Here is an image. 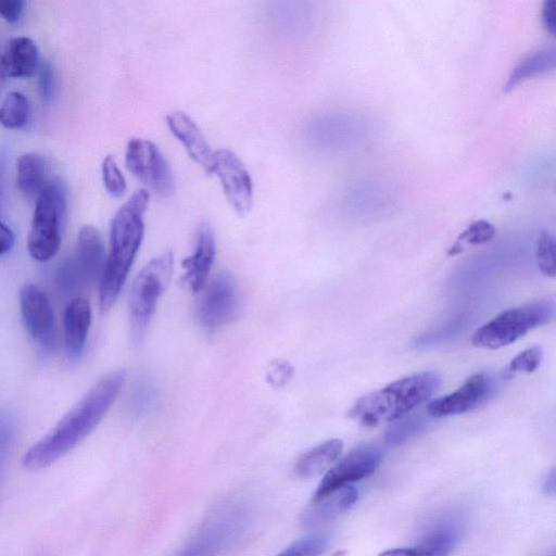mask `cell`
Instances as JSON below:
<instances>
[{"label": "cell", "instance_id": "obj_23", "mask_svg": "<svg viewBox=\"0 0 556 556\" xmlns=\"http://www.w3.org/2000/svg\"><path fill=\"white\" fill-rule=\"evenodd\" d=\"M30 114L28 98L22 92L11 91L0 106V125L7 129H22L29 123Z\"/></svg>", "mask_w": 556, "mask_h": 556}, {"label": "cell", "instance_id": "obj_15", "mask_svg": "<svg viewBox=\"0 0 556 556\" xmlns=\"http://www.w3.org/2000/svg\"><path fill=\"white\" fill-rule=\"evenodd\" d=\"M73 256L85 287L99 285L106 257L103 241L97 228L86 225L79 230Z\"/></svg>", "mask_w": 556, "mask_h": 556}, {"label": "cell", "instance_id": "obj_29", "mask_svg": "<svg viewBox=\"0 0 556 556\" xmlns=\"http://www.w3.org/2000/svg\"><path fill=\"white\" fill-rule=\"evenodd\" d=\"M536 262L541 273L547 277H555V243L548 232H542L536 242Z\"/></svg>", "mask_w": 556, "mask_h": 556}, {"label": "cell", "instance_id": "obj_28", "mask_svg": "<svg viewBox=\"0 0 556 556\" xmlns=\"http://www.w3.org/2000/svg\"><path fill=\"white\" fill-rule=\"evenodd\" d=\"M102 181L106 192L113 198L125 194L127 185L113 155H106L101 165Z\"/></svg>", "mask_w": 556, "mask_h": 556}, {"label": "cell", "instance_id": "obj_30", "mask_svg": "<svg viewBox=\"0 0 556 556\" xmlns=\"http://www.w3.org/2000/svg\"><path fill=\"white\" fill-rule=\"evenodd\" d=\"M542 357L541 346L533 345L528 348L510 361L507 372L510 375L515 372H533L540 366Z\"/></svg>", "mask_w": 556, "mask_h": 556}, {"label": "cell", "instance_id": "obj_7", "mask_svg": "<svg viewBox=\"0 0 556 556\" xmlns=\"http://www.w3.org/2000/svg\"><path fill=\"white\" fill-rule=\"evenodd\" d=\"M125 163L128 170L157 197L168 198L174 193L170 165L152 141L131 138L126 147Z\"/></svg>", "mask_w": 556, "mask_h": 556}, {"label": "cell", "instance_id": "obj_21", "mask_svg": "<svg viewBox=\"0 0 556 556\" xmlns=\"http://www.w3.org/2000/svg\"><path fill=\"white\" fill-rule=\"evenodd\" d=\"M342 447L339 439L327 440L312 447L298 459L295 473L301 478H312L324 472L340 456Z\"/></svg>", "mask_w": 556, "mask_h": 556}, {"label": "cell", "instance_id": "obj_2", "mask_svg": "<svg viewBox=\"0 0 556 556\" xmlns=\"http://www.w3.org/2000/svg\"><path fill=\"white\" fill-rule=\"evenodd\" d=\"M150 201L146 189L135 192L115 213L110 227V252L99 283V306L109 311L116 302L144 233L143 214Z\"/></svg>", "mask_w": 556, "mask_h": 556}, {"label": "cell", "instance_id": "obj_40", "mask_svg": "<svg viewBox=\"0 0 556 556\" xmlns=\"http://www.w3.org/2000/svg\"><path fill=\"white\" fill-rule=\"evenodd\" d=\"M5 160H7V152H5V149L3 147H1V149H0V199H1L3 177H4V170H5Z\"/></svg>", "mask_w": 556, "mask_h": 556}, {"label": "cell", "instance_id": "obj_4", "mask_svg": "<svg viewBox=\"0 0 556 556\" xmlns=\"http://www.w3.org/2000/svg\"><path fill=\"white\" fill-rule=\"evenodd\" d=\"M65 214V188L58 180L50 181L37 197L31 216L27 250L34 260L47 262L58 253Z\"/></svg>", "mask_w": 556, "mask_h": 556}, {"label": "cell", "instance_id": "obj_35", "mask_svg": "<svg viewBox=\"0 0 556 556\" xmlns=\"http://www.w3.org/2000/svg\"><path fill=\"white\" fill-rule=\"evenodd\" d=\"M152 386L141 382L134 394V407L140 414L151 407L154 402V391Z\"/></svg>", "mask_w": 556, "mask_h": 556}, {"label": "cell", "instance_id": "obj_1", "mask_svg": "<svg viewBox=\"0 0 556 556\" xmlns=\"http://www.w3.org/2000/svg\"><path fill=\"white\" fill-rule=\"evenodd\" d=\"M126 374L115 370L101 378L22 458L28 471H38L74 450L100 424L119 393Z\"/></svg>", "mask_w": 556, "mask_h": 556}, {"label": "cell", "instance_id": "obj_33", "mask_svg": "<svg viewBox=\"0 0 556 556\" xmlns=\"http://www.w3.org/2000/svg\"><path fill=\"white\" fill-rule=\"evenodd\" d=\"M13 442V428L8 419L0 420V477Z\"/></svg>", "mask_w": 556, "mask_h": 556}, {"label": "cell", "instance_id": "obj_26", "mask_svg": "<svg viewBox=\"0 0 556 556\" xmlns=\"http://www.w3.org/2000/svg\"><path fill=\"white\" fill-rule=\"evenodd\" d=\"M56 285L59 291L67 296L75 295L85 287L73 255L68 256L60 264L56 271Z\"/></svg>", "mask_w": 556, "mask_h": 556}, {"label": "cell", "instance_id": "obj_14", "mask_svg": "<svg viewBox=\"0 0 556 556\" xmlns=\"http://www.w3.org/2000/svg\"><path fill=\"white\" fill-rule=\"evenodd\" d=\"M166 124L170 132L185 147L189 156L199 164L206 174H212L214 151H212L197 123L186 113L175 111L166 115Z\"/></svg>", "mask_w": 556, "mask_h": 556}, {"label": "cell", "instance_id": "obj_12", "mask_svg": "<svg viewBox=\"0 0 556 556\" xmlns=\"http://www.w3.org/2000/svg\"><path fill=\"white\" fill-rule=\"evenodd\" d=\"M492 390L493 381L488 374H475L454 392L431 401L427 406V413L433 418L466 413L483 403Z\"/></svg>", "mask_w": 556, "mask_h": 556}, {"label": "cell", "instance_id": "obj_17", "mask_svg": "<svg viewBox=\"0 0 556 556\" xmlns=\"http://www.w3.org/2000/svg\"><path fill=\"white\" fill-rule=\"evenodd\" d=\"M91 323V307L88 300L73 298L64 311V345L71 362H77L85 349Z\"/></svg>", "mask_w": 556, "mask_h": 556}, {"label": "cell", "instance_id": "obj_41", "mask_svg": "<svg viewBox=\"0 0 556 556\" xmlns=\"http://www.w3.org/2000/svg\"><path fill=\"white\" fill-rule=\"evenodd\" d=\"M549 556H554V555H549Z\"/></svg>", "mask_w": 556, "mask_h": 556}, {"label": "cell", "instance_id": "obj_19", "mask_svg": "<svg viewBox=\"0 0 556 556\" xmlns=\"http://www.w3.org/2000/svg\"><path fill=\"white\" fill-rule=\"evenodd\" d=\"M49 182V164L43 155L25 152L17 157L16 185L26 198H37Z\"/></svg>", "mask_w": 556, "mask_h": 556}, {"label": "cell", "instance_id": "obj_10", "mask_svg": "<svg viewBox=\"0 0 556 556\" xmlns=\"http://www.w3.org/2000/svg\"><path fill=\"white\" fill-rule=\"evenodd\" d=\"M18 302L28 334L42 349H51L55 342V318L47 293L34 283H25Z\"/></svg>", "mask_w": 556, "mask_h": 556}, {"label": "cell", "instance_id": "obj_9", "mask_svg": "<svg viewBox=\"0 0 556 556\" xmlns=\"http://www.w3.org/2000/svg\"><path fill=\"white\" fill-rule=\"evenodd\" d=\"M213 173L219 178L224 194L236 213H249L253 204V186L241 160L230 150H216L213 155Z\"/></svg>", "mask_w": 556, "mask_h": 556}, {"label": "cell", "instance_id": "obj_22", "mask_svg": "<svg viewBox=\"0 0 556 556\" xmlns=\"http://www.w3.org/2000/svg\"><path fill=\"white\" fill-rule=\"evenodd\" d=\"M555 63L556 51L554 46L544 47L531 52L514 67L508 76L505 90H511L527 79L553 72Z\"/></svg>", "mask_w": 556, "mask_h": 556}, {"label": "cell", "instance_id": "obj_8", "mask_svg": "<svg viewBox=\"0 0 556 556\" xmlns=\"http://www.w3.org/2000/svg\"><path fill=\"white\" fill-rule=\"evenodd\" d=\"M382 458L383 453L376 445L366 444L355 447L326 472L312 502H317L352 482L370 476L379 467Z\"/></svg>", "mask_w": 556, "mask_h": 556}, {"label": "cell", "instance_id": "obj_6", "mask_svg": "<svg viewBox=\"0 0 556 556\" xmlns=\"http://www.w3.org/2000/svg\"><path fill=\"white\" fill-rule=\"evenodd\" d=\"M174 271V256L166 252L151 260L138 274L129 292V323L135 343H140L150 325L157 301Z\"/></svg>", "mask_w": 556, "mask_h": 556}, {"label": "cell", "instance_id": "obj_11", "mask_svg": "<svg viewBox=\"0 0 556 556\" xmlns=\"http://www.w3.org/2000/svg\"><path fill=\"white\" fill-rule=\"evenodd\" d=\"M237 309V288L228 274L220 273L207 285L200 305L199 318L208 329H215L231 320Z\"/></svg>", "mask_w": 556, "mask_h": 556}, {"label": "cell", "instance_id": "obj_32", "mask_svg": "<svg viewBox=\"0 0 556 556\" xmlns=\"http://www.w3.org/2000/svg\"><path fill=\"white\" fill-rule=\"evenodd\" d=\"M293 376V367L286 361H275L268 368V382L276 388L283 387Z\"/></svg>", "mask_w": 556, "mask_h": 556}, {"label": "cell", "instance_id": "obj_34", "mask_svg": "<svg viewBox=\"0 0 556 556\" xmlns=\"http://www.w3.org/2000/svg\"><path fill=\"white\" fill-rule=\"evenodd\" d=\"M25 2L21 0H0V17L9 24H16L24 11Z\"/></svg>", "mask_w": 556, "mask_h": 556}, {"label": "cell", "instance_id": "obj_37", "mask_svg": "<svg viewBox=\"0 0 556 556\" xmlns=\"http://www.w3.org/2000/svg\"><path fill=\"white\" fill-rule=\"evenodd\" d=\"M14 243V232L7 224L0 220V256L10 252Z\"/></svg>", "mask_w": 556, "mask_h": 556}, {"label": "cell", "instance_id": "obj_18", "mask_svg": "<svg viewBox=\"0 0 556 556\" xmlns=\"http://www.w3.org/2000/svg\"><path fill=\"white\" fill-rule=\"evenodd\" d=\"M462 529V518H444L414 547L417 556H447L458 543Z\"/></svg>", "mask_w": 556, "mask_h": 556}, {"label": "cell", "instance_id": "obj_20", "mask_svg": "<svg viewBox=\"0 0 556 556\" xmlns=\"http://www.w3.org/2000/svg\"><path fill=\"white\" fill-rule=\"evenodd\" d=\"M358 492L351 485L343 486L317 502L303 514L306 526H317L344 514L356 503Z\"/></svg>", "mask_w": 556, "mask_h": 556}, {"label": "cell", "instance_id": "obj_24", "mask_svg": "<svg viewBox=\"0 0 556 556\" xmlns=\"http://www.w3.org/2000/svg\"><path fill=\"white\" fill-rule=\"evenodd\" d=\"M495 235V228L489 222L478 220L463 231L456 242L448 249V255H456L467 247L480 245L489 242Z\"/></svg>", "mask_w": 556, "mask_h": 556}, {"label": "cell", "instance_id": "obj_3", "mask_svg": "<svg viewBox=\"0 0 556 556\" xmlns=\"http://www.w3.org/2000/svg\"><path fill=\"white\" fill-rule=\"evenodd\" d=\"M441 376L422 371L395 380L359 397L350 410V417L364 426L395 421L427 401L440 387Z\"/></svg>", "mask_w": 556, "mask_h": 556}, {"label": "cell", "instance_id": "obj_36", "mask_svg": "<svg viewBox=\"0 0 556 556\" xmlns=\"http://www.w3.org/2000/svg\"><path fill=\"white\" fill-rule=\"evenodd\" d=\"M542 20L544 27L551 33L556 31V0H546L543 4Z\"/></svg>", "mask_w": 556, "mask_h": 556}, {"label": "cell", "instance_id": "obj_39", "mask_svg": "<svg viewBox=\"0 0 556 556\" xmlns=\"http://www.w3.org/2000/svg\"><path fill=\"white\" fill-rule=\"evenodd\" d=\"M378 556H417L415 548H393L382 552Z\"/></svg>", "mask_w": 556, "mask_h": 556}, {"label": "cell", "instance_id": "obj_5", "mask_svg": "<svg viewBox=\"0 0 556 556\" xmlns=\"http://www.w3.org/2000/svg\"><path fill=\"white\" fill-rule=\"evenodd\" d=\"M554 313V301L548 299L509 308L478 328L471 337V343L489 350L503 348L514 343L530 330L548 324Z\"/></svg>", "mask_w": 556, "mask_h": 556}, {"label": "cell", "instance_id": "obj_38", "mask_svg": "<svg viewBox=\"0 0 556 556\" xmlns=\"http://www.w3.org/2000/svg\"><path fill=\"white\" fill-rule=\"evenodd\" d=\"M543 492L546 494V495H549V496H554L555 494V490H556V475H555V470L552 469L544 482H543Z\"/></svg>", "mask_w": 556, "mask_h": 556}, {"label": "cell", "instance_id": "obj_27", "mask_svg": "<svg viewBox=\"0 0 556 556\" xmlns=\"http://www.w3.org/2000/svg\"><path fill=\"white\" fill-rule=\"evenodd\" d=\"M328 542L326 534H312L295 541L276 556H321Z\"/></svg>", "mask_w": 556, "mask_h": 556}, {"label": "cell", "instance_id": "obj_16", "mask_svg": "<svg viewBox=\"0 0 556 556\" xmlns=\"http://www.w3.org/2000/svg\"><path fill=\"white\" fill-rule=\"evenodd\" d=\"M40 52L34 40L12 38L0 56V75L9 78H29L40 68Z\"/></svg>", "mask_w": 556, "mask_h": 556}, {"label": "cell", "instance_id": "obj_25", "mask_svg": "<svg viewBox=\"0 0 556 556\" xmlns=\"http://www.w3.org/2000/svg\"><path fill=\"white\" fill-rule=\"evenodd\" d=\"M426 425V418L420 415L400 418L393 421L392 426L388 429L384 440L390 445L402 444L424 431Z\"/></svg>", "mask_w": 556, "mask_h": 556}, {"label": "cell", "instance_id": "obj_13", "mask_svg": "<svg viewBox=\"0 0 556 556\" xmlns=\"http://www.w3.org/2000/svg\"><path fill=\"white\" fill-rule=\"evenodd\" d=\"M216 253L215 238L211 225L202 222L197 230L195 249L182 260V281L192 291H200L208 277Z\"/></svg>", "mask_w": 556, "mask_h": 556}, {"label": "cell", "instance_id": "obj_31", "mask_svg": "<svg viewBox=\"0 0 556 556\" xmlns=\"http://www.w3.org/2000/svg\"><path fill=\"white\" fill-rule=\"evenodd\" d=\"M38 76V89L41 102L49 104L54 92V73L49 62L41 63Z\"/></svg>", "mask_w": 556, "mask_h": 556}]
</instances>
